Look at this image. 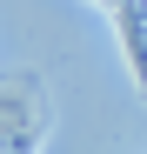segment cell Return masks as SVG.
Segmentation results:
<instances>
[{"label":"cell","instance_id":"obj_1","mask_svg":"<svg viewBox=\"0 0 147 154\" xmlns=\"http://www.w3.org/2000/svg\"><path fill=\"white\" fill-rule=\"evenodd\" d=\"M47 127V94L34 74H0V154H34Z\"/></svg>","mask_w":147,"mask_h":154}]
</instances>
